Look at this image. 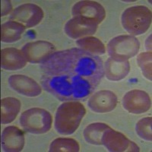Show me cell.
Instances as JSON below:
<instances>
[{
  "mask_svg": "<svg viewBox=\"0 0 152 152\" xmlns=\"http://www.w3.org/2000/svg\"><path fill=\"white\" fill-rule=\"evenodd\" d=\"M1 143L4 151H21L24 145V133L16 126H8L2 132Z\"/></svg>",
  "mask_w": 152,
  "mask_h": 152,
  "instance_id": "5bb4252c",
  "label": "cell"
},
{
  "mask_svg": "<svg viewBox=\"0 0 152 152\" xmlns=\"http://www.w3.org/2000/svg\"><path fill=\"white\" fill-rule=\"evenodd\" d=\"M72 14L74 16H81L91 19L97 24H100L106 17L104 8L94 1H80L73 5Z\"/></svg>",
  "mask_w": 152,
  "mask_h": 152,
  "instance_id": "7c38bea8",
  "label": "cell"
},
{
  "mask_svg": "<svg viewBox=\"0 0 152 152\" xmlns=\"http://www.w3.org/2000/svg\"><path fill=\"white\" fill-rule=\"evenodd\" d=\"M27 64L26 57L21 50L13 47L1 50V67L8 71H16Z\"/></svg>",
  "mask_w": 152,
  "mask_h": 152,
  "instance_id": "9a60e30c",
  "label": "cell"
},
{
  "mask_svg": "<svg viewBox=\"0 0 152 152\" xmlns=\"http://www.w3.org/2000/svg\"><path fill=\"white\" fill-rule=\"evenodd\" d=\"M80 146L78 142L73 138H59L53 141L50 145L49 151L50 152H78Z\"/></svg>",
  "mask_w": 152,
  "mask_h": 152,
  "instance_id": "44dd1931",
  "label": "cell"
},
{
  "mask_svg": "<svg viewBox=\"0 0 152 152\" xmlns=\"http://www.w3.org/2000/svg\"><path fill=\"white\" fill-rule=\"evenodd\" d=\"M9 85L12 89L26 97H37L42 92L41 87L36 81L23 75L10 76Z\"/></svg>",
  "mask_w": 152,
  "mask_h": 152,
  "instance_id": "4fadbf2b",
  "label": "cell"
},
{
  "mask_svg": "<svg viewBox=\"0 0 152 152\" xmlns=\"http://www.w3.org/2000/svg\"><path fill=\"white\" fill-rule=\"evenodd\" d=\"M104 75L107 79L117 81L123 79L130 72V64L128 60L124 62L116 61L109 58L104 64Z\"/></svg>",
  "mask_w": 152,
  "mask_h": 152,
  "instance_id": "2e32d148",
  "label": "cell"
},
{
  "mask_svg": "<svg viewBox=\"0 0 152 152\" xmlns=\"http://www.w3.org/2000/svg\"><path fill=\"white\" fill-rule=\"evenodd\" d=\"M53 44L50 42L38 40L26 43L21 51L24 54L28 62L31 63H41L47 56L56 52Z\"/></svg>",
  "mask_w": 152,
  "mask_h": 152,
  "instance_id": "30bf717a",
  "label": "cell"
},
{
  "mask_svg": "<svg viewBox=\"0 0 152 152\" xmlns=\"http://www.w3.org/2000/svg\"><path fill=\"white\" fill-rule=\"evenodd\" d=\"M117 102V97L113 92L103 90L94 94L88 100V105L93 112L105 113L113 110Z\"/></svg>",
  "mask_w": 152,
  "mask_h": 152,
  "instance_id": "8fae6325",
  "label": "cell"
},
{
  "mask_svg": "<svg viewBox=\"0 0 152 152\" xmlns=\"http://www.w3.org/2000/svg\"><path fill=\"white\" fill-rule=\"evenodd\" d=\"M76 44L80 49L94 56L104 55L106 48L104 43L98 38L94 37H86L76 41Z\"/></svg>",
  "mask_w": 152,
  "mask_h": 152,
  "instance_id": "ffe728a7",
  "label": "cell"
},
{
  "mask_svg": "<svg viewBox=\"0 0 152 152\" xmlns=\"http://www.w3.org/2000/svg\"><path fill=\"white\" fill-rule=\"evenodd\" d=\"M110 128L108 125L102 123H95L88 125L83 132L84 138L88 143L91 145H102L101 138L103 134L107 129Z\"/></svg>",
  "mask_w": 152,
  "mask_h": 152,
  "instance_id": "d6986e66",
  "label": "cell"
},
{
  "mask_svg": "<svg viewBox=\"0 0 152 152\" xmlns=\"http://www.w3.org/2000/svg\"><path fill=\"white\" fill-rule=\"evenodd\" d=\"M102 145L111 152H136L140 149L135 142L130 141L123 134L117 131L107 129L101 138Z\"/></svg>",
  "mask_w": 152,
  "mask_h": 152,
  "instance_id": "52a82bcc",
  "label": "cell"
},
{
  "mask_svg": "<svg viewBox=\"0 0 152 152\" xmlns=\"http://www.w3.org/2000/svg\"><path fill=\"white\" fill-rule=\"evenodd\" d=\"M2 12H1V16L7 15L9 14L12 10V5L11 1L9 0H5V1H2Z\"/></svg>",
  "mask_w": 152,
  "mask_h": 152,
  "instance_id": "cb8c5ba5",
  "label": "cell"
},
{
  "mask_svg": "<svg viewBox=\"0 0 152 152\" xmlns=\"http://www.w3.org/2000/svg\"><path fill=\"white\" fill-rule=\"evenodd\" d=\"M20 100L15 97H5L1 100V123L9 124L17 117L21 110Z\"/></svg>",
  "mask_w": 152,
  "mask_h": 152,
  "instance_id": "e0dca14e",
  "label": "cell"
},
{
  "mask_svg": "<svg viewBox=\"0 0 152 152\" xmlns=\"http://www.w3.org/2000/svg\"><path fill=\"white\" fill-rule=\"evenodd\" d=\"M151 11L144 5L128 8L121 17L123 27L133 36L143 34L149 29L151 24Z\"/></svg>",
  "mask_w": 152,
  "mask_h": 152,
  "instance_id": "3957f363",
  "label": "cell"
},
{
  "mask_svg": "<svg viewBox=\"0 0 152 152\" xmlns=\"http://www.w3.org/2000/svg\"><path fill=\"white\" fill-rule=\"evenodd\" d=\"M19 123L27 132L40 135L50 131L52 126L53 118L47 110L35 107L23 112L20 116Z\"/></svg>",
  "mask_w": 152,
  "mask_h": 152,
  "instance_id": "277c9868",
  "label": "cell"
},
{
  "mask_svg": "<svg viewBox=\"0 0 152 152\" xmlns=\"http://www.w3.org/2000/svg\"><path fill=\"white\" fill-rule=\"evenodd\" d=\"M151 52L142 53L137 57V62L144 76L150 81H151Z\"/></svg>",
  "mask_w": 152,
  "mask_h": 152,
  "instance_id": "603a6c76",
  "label": "cell"
},
{
  "mask_svg": "<svg viewBox=\"0 0 152 152\" xmlns=\"http://www.w3.org/2000/svg\"><path fill=\"white\" fill-rule=\"evenodd\" d=\"M98 24L94 20L75 16L65 25L64 31L68 37L72 39H78L93 35L97 31Z\"/></svg>",
  "mask_w": 152,
  "mask_h": 152,
  "instance_id": "ba28073f",
  "label": "cell"
},
{
  "mask_svg": "<svg viewBox=\"0 0 152 152\" xmlns=\"http://www.w3.org/2000/svg\"><path fill=\"white\" fill-rule=\"evenodd\" d=\"M151 117H145L137 123L135 130L141 138L148 142H151Z\"/></svg>",
  "mask_w": 152,
  "mask_h": 152,
  "instance_id": "7402d4cb",
  "label": "cell"
},
{
  "mask_svg": "<svg viewBox=\"0 0 152 152\" xmlns=\"http://www.w3.org/2000/svg\"><path fill=\"white\" fill-rule=\"evenodd\" d=\"M140 43L132 35H120L113 38L107 44V53L110 58L124 62L135 56L139 51Z\"/></svg>",
  "mask_w": 152,
  "mask_h": 152,
  "instance_id": "5b68a950",
  "label": "cell"
},
{
  "mask_svg": "<svg viewBox=\"0 0 152 152\" xmlns=\"http://www.w3.org/2000/svg\"><path fill=\"white\" fill-rule=\"evenodd\" d=\"M40 67L43 89L63 102L88 98L104 76L102 59L80 48L56 51Z\"/></svg>",
  "mask_w": 152,
  "mask_h": 152,
  "instance_id": "6da1fadb",
  "label": "cell"
},
{
  "mask_svg": "<svg viewBox=\"0 0 152 152\" xmlns=\"http://www.w3.org/2000/svg\"><path fill=\"white\" fill-rule=\"evenodd\" d=\"M85 113L86 110L79 101H66L58 107L56 113V130L60 135H72L78 128Z\"/></svg>",
  "mask_w": 152,
  "mask_h": 152,
  "instance_id": "7a4b0ae2",
  "label": "cell"
},
{
  "mask_svg": "<svg viewBox=\"0 0 152 152\" xmlns=\"http://www.w3.org/2000/svg\"><path fill=\"white\" fill-rule=\"evenodd\" d=\"M151 105L149 95L141 90H132L127 92L123 97L124 109L132 114H142L149 110Z\"/></svg>",
  "mask_w": 152,
  "mask_h": 152,
  "instance_id": "9c48e42d",
  "label": "cell"
},
{
  "mask_svg": "<svg viewBox=\"0 0 152 152\" xmlns=\"http://www.w3.org/2000/svg\"><path fill=\"white\" fill-rule=\"evenodd\" d=\"M145 45H146L148 52H151V35H150V37L147 39Z\"/></svg>",
  "mask_w": 152,
  "mask_h": 152,
  "instance_id": "d4e9b609",
  "label": "cell"
},
{
  "mask_svg": "<svg viewBox=\"0 0 152 152\" xmlns=\"http://www.w3.org/2000/svg\"><path fill=\"white\" fill-rule=\"evenodd\" d=\"M25 31L22 24L14 21H9L1 26V40L3 43H14L20 40Z\"/></svg>",
  "mask_w": 152,
  "mask_h": 152,
  "instance_id": "ac0fdd59",
  "label": "cell"
},
{
  "mask_svg": "<svg viewBox=\"0 0 152 152\" xmlns=\"http://www.w3.org/2000/svg\"><path fill=\"white\" fill-rule=\"evenodd\" d=\"M44 13L41 8L35 4L25 3L12 11L9 18L21 24L25 28H33L40 24Z\"/></svg>",
  "mask_w": 152,
  "mask_h": 152,
  "instance_id": "8992f818",
  "label": "cell"
}]
</instances>
